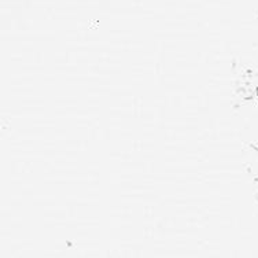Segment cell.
I'll return each instance as SVG.
<instances>
[{
	"label": "cell",
	"mask_w": 258,
	"mask_h": 258,
	"mask_svg": "<svg viewBox=\"0 0 258 258\" xmlns=\"http://www.w3.org/2000/svg\"><path fill=\"white\" fill-rule=\"evenodd\" d=\"M257 95H258V90H257Z\"/></svg>",
	"instance_id": "cell-3"
},
{
	"label": "cell",
	"mask_w": 258,
	"mask_h": 258,
	"mask_svg": "<svg viewBox=\"0 0 258 258\" xmlns=\"http://www.w3.org/2000/svg\"><path fill=\"white\" fill-rule=\"evenodd\" d=\"M247 164H248V172L253 174V177L258 180V149L251 147L250 153L247 155Z\"/></svg>",
	"instance_id": "cell-1"
},
{
	"label": "cell",
	"mask_w": 258,
	"mask_h": 258,
	"mask_svg": "<svg viewBox=\"0 0 258 258\" xmlns=\"http://www.w3.org/2000/svg\"><path fill=\"white\" fill-rule=\"evenodd\" d=\"M254 194H255V198L258 201V180H255V183H254Z\"/></svg>",
	"instance_id": "cell-2"
}]
</instances>
